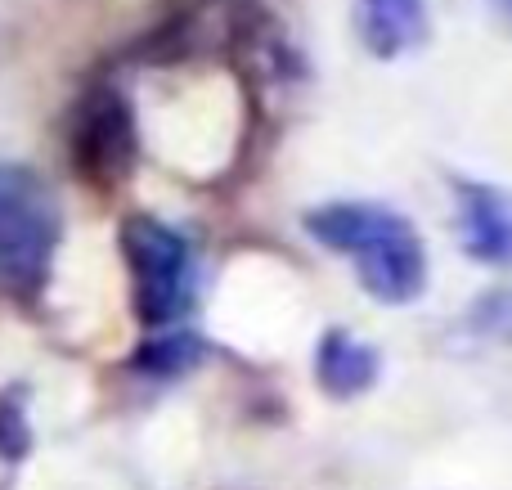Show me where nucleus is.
<instances>
[{
	"instance_id": "1",
	"label": "nucleus",
	"mask_w": 512,
	"mask_h": 490,
	"mask_svg": "<svg viewBox=\"0 0 512 490\" xmlns=\"http://www.w3.org/2000/svg\"><path fill=\"white\" fill-rule=\"evenodd\" d=\"M306 230L324 248L346 252L360 284L382 302H409L427 284V257L418 234L396 212L373 203H328L306 216Z\"/></svg>"
},
{
	"instance_id": "2",
	"label": "nucleus",
	"mask_w": 512,
	"mask_h": 490,
	"mask_svg": "<svg viewBox=\"0 0 512 490\" xmlns=\"http://www.w3.org/2000/svg\"><path fill=\"white\" fill-rule=\"evenodd\" d=\"M59 248V203L36 171L0 162V293L36 297Z\"/></svg>"
},
{
	"instance_id": "3",
	"label": "nucleus",
	"mask_w": 512,
	"mask_h": 490,
	"mask_svg": "<svg viewBox=\"0 0 512 490\" xmlns=\"http://www.w3.org/2000/svg\"><path fill=\"white\" fill-rule=\"evenodd\" d=\"M122 257L131 270L135 311L144 324H171L189 306L194 270H189V243L158 216H131L122 225Z\"/></svg>"
},
{
	"instance_id": "4",
	"label": "nucleus",
	"mask_w": 512,
	"mask_h": 490,
	"mask_svg": "<svg viewBox=\"0 0 512 490\" xmlns=\"http://www.w3.org/2000/svg\"><path fill=\"white\" fill-rule=\"evenodd\" d=\"M77 162L86 176L95 180H113L131 167V144H135V131H131V108L117 90L99 86L95 95L81 104V117H77Z\"/></svg>"
},
{
	"instance_id": "5",
	"label": "nucleus",
	"mask_w": 512,
	"mask_h": 490,
	"mask_svg": "<svg viewBox=\"0 0 512 490\" xmlns=\"http://www.w3.org/2000/svg\"><path fill=\"white\" fill-rule=\"evenodd\" d=\"M355 32L369 54L396 59L427 36V0H355Z\"/></svg>"
},
{
	"instance_id": "6",
	"label": "nucleus",
	"mask_w": 512,
	"mask_h": 490,
	"mask_svg": "<svg viewBox=\"0 0 512 490\" xmlns=\"http://www.w3.org/2000/svg\"><path fill=\"white\" fill-rule=\"evenodd\" d=\"M463 194V248L477 261H512V198L490 185H459Z\"/></svg>"
},
{
	"instance_id": "7",
	"label": "nucleus",
	"mask_w": 512,
	"mask_h": 490,
	"mask_svg": "<svg viewBox=\"0 0 512 490\" xmlns=\"http://www.w3.org/2000/svg\"><path fill=\"white\" fill-rule=\"evenodd\" d=\"M315 374L328 396H355L373 383L378 360H373V351L364 347V342H355L351 333H328L315 356Z\"/></svg>"
},
{
	"instance_id": "8",
	"label": "nucleus",
	"mask_w": 512,
	"mask_h": 490,
	"mask_svg": "<svg viewBox=\"0 0 512 490\" xmlns=\"http://www.w3.org/2000/svg\"><path fill=\"white\" fill-rule=\"evenodd\" d=\"M27 419H23V410H18V392H9V396H0V455L5 459H18L27 450Z\"/></svg>"
},
{
	"instance_id": "9",
	"label": "nucleus",
	"mask_w": 512,
	"mask_h": 490,
	"mask_svg": "<svg viewBox=\"0 0 512 490\" xmlns=\"http://www.w3.org/2000/svg\"><path fill=\"white\" fill-rule=\"evenodd\" d=\"M499 9H504V14L512 18V0H499Z\"/></svg>"
}]
</instances>
